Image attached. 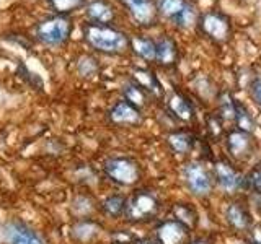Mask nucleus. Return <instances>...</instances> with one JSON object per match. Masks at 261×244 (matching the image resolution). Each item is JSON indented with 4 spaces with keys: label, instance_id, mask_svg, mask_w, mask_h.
I'll list each match as a JSON object with an SVG mask.
<instances>
[{
    "label": "nucleus",
    "instance_id": "nucleus-1",
    "mask_svg": "<svg viewBox=\"0 0 261 244\" xmlns=\"http://www.w3.org/2000/svg\"><path fill=\"white\" fill-rule=\"evenodd\" d=\"M84 38L95 51L105 54H121L129 47V38L126 33L111 24L87 23L84 26Z\"/></svg>",
    "mask_w": 261,
    "mask_h": 244
},
{
    "label": "nucleus",
    "instance_id": "nucleus-2",
    "mask_svg": "<svg viewBox=\"0 0 261 244\" xmlns=\"http://www.w3.org/2000/svg\"><path fill=\"white\" fill-rule=\"evenodd\" d=\"M160 210L159 197L152 191L139 189L127 199L124 217L130 223H147L157 217Z\"/></svg>",
    "mask_w": 261,
    "mask_h": 244
},
{
    "label": "nucleus",
    "instance_id": "nucleus-3",
    "mask_svg": "<svg viewBox=\"0 0 261 244\" xmlns=\"http://www.w3.org/2000/svg\"><path fill=\"white\" fill-rule=\"evenodd\" d=\"M72 33V21L67 15H53L41 20L36 26V36L47 46H61Z\"/></svg>",
    "mask_w": 261,
    "mask_h": 244
},
{
    "label": "nucleus",
    "instance_id": "nucleus-4",
    "mask_svg": "<svg viewBox=\"0 0 261 244\" xmlns=\"http://www.w3.org/2000/svg\"><path fill=\"white\" fill-rule=\"evenodd\" d=\"M198 28L207 39L216 44H224L230 39L232 35V23L228 16L217 10L204 12L198 16Z\"/></svg>",
    "mask_w": 261,
    "mask_h": 244
},
{
    "label": "nucleus",
    "instance_id": "nucleus-5",
    "mask_svg": "<svg viewBox=\"0 0 261 244\" xmlns=\"http://www.w3.org/2000/svg\"><path fill=\"white\" fill-rule=\"evenodd\" d=\"M186 189L196 197H207L214 189V177L199 161H188L181 171Z\"/></svg>",
    "mask_w": 261,
    "mask_h": 244
},
{
    "label": "nucleus",
    "instance_id": "nucleus-6",
    "mask_svg": "<svg viewBox=\"0 0 261 244\" xmlns=\"http://www.w3.org/2000/svg\"><path fill=\"white\" fill-rule=\"evenodd\" d=\"M159 15L165 16L167 20L178 28H190L198 21L196 8L188 0H155Z\"/></svg>",
    "mask_w": 261,
    "mask_h": 244
},
{
    "label": "nucleus",
    "instance_id": "nucleus-7",
    "mask_svg": "<svg viewBox=\"0 0 261 244\" xmlns=\"http://www.w3.org/2000/svg\"><path fill=\"white\" fill-rule=\"evenodd\" d=\"M103 169L110 181L122 187L134 186L141 179V168L134 160L126 157H114L106 160Z\"/></svg>",
    "mask_w": 261,
    "mask_h": 244
},
{
    "label": "nucleus",
    "instance_id": "nucleus-8",
    "mask_svg": "<svg viewBox=\"0 0 261 244\" xmlns=\"http://www.w3.org/2000/svg\"><path fill=\"white\" fill-rule=\"evenodd\" d=\"M212 177L214 182L227 194L239 192L242 187H245V177L237 171V168L225 160L216 161L212 168Z\"/></svg>",
    "mask_w": 261,
    "mask_h": 244
},
{
    "label": "nucleus",
    "instance_id": "nucleus-9",
    "mask_svg": "<svg viewBox=\"0 0 261 244\" xmlns=\"http://www.w3.org/2000/svg\"><path fill=\"white\" fill-rule=\"evenodd\" d=\"M127 8V12L137 24L141 26H152L159 18L155 0H119Z\"/></svg>",
    "mask_w": 261,
    "mask_h": 244
},
{
    "label": "nucleus",
    "instance_id": "nucleus-10",
    "mask_svg": "<svg viewBox=\"0 0 261 244\" xmlns=\"http://www.w3.org/2000/svg\"><path fill=\"white\" fill-rule=\"evenodd\" d=\"M190 230L176 220H165L155 230V241L157 244H188Z\"/></svg>",
    "mask_w": 261,
    "mask_h": 244
},
{
    "label": "nucleus",
    "instance_id": "nucleus-11",
    "mask_svg": "<svg viewBox=\"0 0 261 244\" xmlns=\"http://www.w3.org/2000/svg\"><path fill=\"white\" fill-rule=\"evenodd\" d=\"M225 146L232 158L245 160L253 151V137L239 129H232L225 134Z\"/></svg>",
    "mask_w": 261,
    "mask_h": 244
},
{
    "label": "nucleus",
    "instance_id": "nucleus-12",
    "mask_svg": "<svg viewBox=\"0 0 261 244\" xmlns=\"http://www.w3.org/2000/svg\"><path fill=\"white\" fill-rule=\"evenodd\" d=\"M108 117L116 126H139L142 122V112L126 100H121L110 109Z\"/></svg>",
    "mask_w": 261,
    "mask_h": 244
},
{
    "label": "nucleus",
    "instance_id": "nucleus-13",
    "mask_svg": "<svg viewBox=\"0 0 261 244\" xmlns=\"http://www.w3.org/2000/svg\"><path fill=\"white\" fill-rule=\"evenodd\" d=\"M224 218L227 225L235 231L251 230V215L242 202H230L224 210Z\"/></svg>",
    "mask_w": 261,
    "mask_h": 244
},
{
    "label": "nucleus",
    "instance_id": "nucleus-14",
    "mask_svg": "<svg viewBox=\"0 0 261 244\" xmlns=\"http://www.w3.org/2000/svg\"><path fill=\"white\" fill-rule=\"evenodd\" d=\"M85 13L90 23L98 24H111L116 20V8L110 0H90L85 5Z\"/></svg>",
    "mask_w": 261,
    "mask_h": 244
},
{
    "label": "nucleus",
    "instance_id": "nucleus-15",
    "mask_svg": "<svg viewBox=\"0 0 261 244\" xmlns=\"http://www.w3.org/2000/svg\"><path fill=\"white\" fill-rule=\"evenodd\" d=\"M155 47H157V54H155V62L160 64L162 67H171L178 60V44L173 38L162 36L155 39Z\"/></svg>",
    "mask_w": 261,
    "mask_h": 244
},
{
    "label": "nucleus",
    "instance_id": "nucleus-16",
    "mask_svg": "<svg viewBox=\"0 0 261 244\" xmlns=\"http://www.w3.org/2000/svg\"><path fill=\"white\" fill-rule=\"evenodd\" d=\"M168 109L173 116L183 122H190L194 119V109L193 104L190 103L186 96H183L181 93H173L168 98Z\"/></svg>",
    "mask_w": 261,
    "mask_h": 244
},
{
    "label": "nucleus",
    "instance_id": "nucleus-17",
    "mask_svg": "<svg viewBox=\"0 0 261 244\" xmlns=\"http://www.w3.org/2000/svg\"><path fill=\"white\" fill-rule=\"evenodd\" d=\"M8 244H43L36 233L23 223H12L7 230Z\"/></svg>",
    "mask_w": 261,
    "mask_h": 244
},
{
    "label": "nucleus",
    "instance_id": "nucleus-18",
    "mask_svg": "<svg viewBox=\"0 0 261 244\" xmlns=\"http://www.w3.org/2000/svg\"><path fill=\"white\" fill-rule=\"evenodd\" d=\"M167 142L171 151H175L176 155H188L193 150V145H194L193 135L185 132V130H175V132L168 134Z\"/></svg>",
    "mask_w": 261,
    "mask_h": 244
},
{
    "label": "nucleus",
    "instance_id": "nucleus-19",
    "mask_svg": "<svg viewBox=\"0 0 261 244\" xmlns=\"http://www.w3.org/2000/svg\"><path fill=\"white\" fill-rule=\"evenodd\" d=\"M129 46L133 51L147 62H155V54H157V47H155V39L144 38V36H134L129 39Z\"/></svg>",
    "mask_w": 261,
    "mask_h": 244
},
{
    "label": "nucleus",
    "instance_id": "nucleus-20",
    "mask_svg": "<svg viewBox=\"0 0 261 244\" xmlns=\"http://www.w3.org/2000/svg\"><path fill=\"white\" fill-rule=\"evenodd\" d=\"M127 205V197L121 194H113L110 197H106L101 203V210L106 217L110 218H119L124 215Z\"/></svg>",
    "mask_w": 261,
    "mask_h": 244
},
{
    "label": "nucleus",
    "instance_id": "nucleus-21",
    "mask_svg": "<svg viewBox=\"0 0 261 244\" xmlns=\"http://www.w3.org/2000/svg\"><path fill=\"white\" fill-rule=\"evenodd\" d=\"M173 220H176V222H179L191 231L193 228H196V225H198L199 217H198V214H196V210L191 205H188V203H175L173 205Z\"/></svg>",
    "mask_w": 261,
    "mask_h": 244
},
{
    "label": "nucleus",
    "instance_id": "nucleus-22",
    "mask_svg": "<svg viewBox=\"0 0 261 244\" xmlns=\"http://www.w3.org/2000/svg\"><path fill=\"white\" fill-rule=\"evenodd\" d=\"M133 75H134V83H137L144 92L153 93V95L160 93V83H159L157 77H155V73L145 70V69H136Z\"/></svg>",
    "mask_w": 261,
    "mask_h": 244
},
{
    "label": "nucleus",
    "instance_id": "nucleus-23",
    "mask_svg": "<svg viewBox=\"0 0 261 244\" xmlns=\"http://www.w3.org/2000/svg\"><path fill=\"white\" fill-rule=\"evenodd\" d=\"M235 129L242 130V132H247L250 135H253V132H255V127H256V122L255 119H253V116L248 112V109L245 108V106L242 103L237 101L235 104Z\"/></svg>",
    "mask_w": 261,
    "mask_h": 244
},
{
    "label": "nucleus",
    "instance_id": "nucleus-24",
    "mask_svg": "<svg viewBox=\"0 0 261 244\" xmlns=\"http://www.w3.org/2000/svg\"><path fill=\"white\" fill-rule=\"evenodd\" d=\"M122 95H124V100L127 103H130L133 106H136V108H144L145 103H147V92H144V89L139 86L137 83H127L124 86V89H122Z\"/></svg>",
    "mask_w": 261,
    "mask_h": 244
},
{
    "label": "nucleus",
    "instance_id": "nucleus-25",
    "mask_svg": "<svg viewBox=\"0 0 261 244\" xmlns=\"http://www.w3.org/2000/svg\"><path fill=\"white\" fill-rule=\"evenodd\" d=\"M47 4L56 15H67L87 5V0H47Z\"/></svg>",
    "mask_w": 261,
    "mask_h": 244
},
{
    "label": "nucleus",
    "instance_id": "nucleus-26",
    "mask_svg": "<svg viewBox=\"0 0 261 244\" xmlns=\"http://www.w3.org/2000/svg\"><path fill=\"white\" fill-rule=\"evenodd\" d=\"M235 104L230 93H222L219 98V117L224 120H233L235 119Z\"/></svg>",
    "mask_w": 261,
    "mask_h": 244
},
{
    "label": "nucleus",
    "instance_id": "nucleus-27",
    "mask_svg": "<svg viewBox=\"0 0 261 244\" xmlns=\"http://www.w3.org/2000/svg\"><path fill=\"white\" fill-rule=\"evenodd\" d=\"M245 187H248L253 194L261 197V163L253 166L250 173L245 176Z\"/></svg>",
    "mask_w": 261,
    "mask_h": 244
},
{
    "label": "nucleus",
    "instance_id": "nucleus-28",
    "mask_svg": "<svg viewBox=\"0 0 261 244\" xmlns=\"http://www.w3.org/2000/svg\"><path fill=\"white\" fill-rule=\"evenodd\" d=\"M79 72H80V75H84V77H92L95 75V73L98 72V62L96 59H93V57H90V55H84L82 59L79 60Z\"/></svg>",
    "mask_w": 261,
    "mask_h": 244
},
{
    "label": "nucleus",
    "instance_id": "nucleus-29",
    "mask_svg": "<svg viewBox=\"0 0 261 244\" xmlns=\"http://www.w3.org/2000/svg\"><path fill=\"white\" fill-rule=\"evenodd\" d=\"M96 230H98V226L95 223H92V222H82L75 228V234H79V239L87 241L90 238H93V236L96 234Z\"/></svg>",
    "mask_w": 261,
    "mask_h": 244
},
{
    "label": "nucleus",
    "instance_id": "nucleus-30",
    "mask_svg": "<svg viewBox=\"0 0 261 244\" xmlns=\"http://www.w3.org/2000/svg\"><path fill=\"white\" fill-rule=\"evenodd\" d=\"M250 96H251V100L255 101V104L261 109V77L259 75L253 77L250 81Z\"/></svg>",
    "mask_w": 261,
    "mask_h": 244
},
{
    "label": "nucleus",
    "instance_id": "nucleus-31",
    "mask_svg": "<svg viewBox=\"0 0 261 244\" xmlns=\"http://www.w3.org/2000/svg\"><path fill=\"white\" fill-rule=\"evenodd\" d=\"M113 241L116 244H134L136 238L133 234H127L124 231H118L116 234H113Z\"/></svg>",
    "mask_w": 261,
    "mask_h": 244
},
{
    "label": "nucleus",
    "instance_id": "nucleus-32",
    "mask_svg": "<svg viewBox=\"0 0 261 244\" xmlns=\"http://www.w3.org/2000/svg\"><path fill=\"white\" fill-rule=\"evenodd\" d=\"M250 244H261V228H253L251 230Z\"/></svg>",
    "mask_w": 261,
    "mask_h": 244
},
{
    "label": "nucleus",
    "instance_id": "nucleus-33",
    "mask_svg": "<svg viewBox=\"0 0 261 244\" xmlns=\"http://www.w3.org/2000/svg\"><path fill=\"white\" fill-rule=\"evenodd\" d=\"M188 244H212V241H211V239H207V238H198V239L190 241Z\"/></svg>",
    "mask_w": 261,
    "mask_h": 244
}]
</instances>
